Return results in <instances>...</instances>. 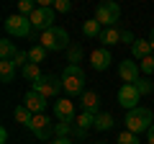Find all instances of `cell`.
Returning <instances> with one entry per match:
<instances>
[{
    "label": "cell",
    "instance_id": "cell-1",
    "mask_svg": "<svg viewBox=\"0 0 154 144\" xmlns=\"http://www.w3.org/2000/svg\"><path fill=\"white\" fill-rule=\"evenodd\" d=\"M123 124H126V131H131V134H136V136H139V134H144V131H149V129H152L154 113H152V108L139 105V108H134V111L126 113Z\"/></svg>",
    "mask_w": 154,
    "mask_h": 144
},
{
    "label": "cell",
    "instance_id": "cell-35",
    "mask_svg": "<svg viewBox=\"0 0 154 144\" xmlns=\"http://www.w3.org/2000/svg\"><path fill=\"white\" fill-rule=\"evenodd\" d=\"M51 144H72V139H69V136H57Z\"/></svg>",
    "mask_w": 154,
    "mask_h": 144
},
{
    "label": "cell",
    "instance_id": "cell-17",
    "mask_svg": "<svg viewBox=\"0 0 154 144\" xmlns=\"http://www.w3.org/2000/svg\"><path fill=\"white\" fill-rule=\"evenodd\" d=\"M21 75H23V80H28V83H36L38 77H44V75H41V70H38V64H33V62H28L26 67H23L21 70Z\"/></svg>",
    "mask_w": 154,
    "mask_h": 144
},
{
    "label": "cell",
    "instance_id": "cell-2",
    "mask_svg": "<svg viewBox=\"0 0 154 144\" xmlns=\"http://www.w3.org/2000/svg\"><path fill=\"white\" fill-rule=\"evenodd\" d=\"M62 85H64V93L82 95L85 93V70L80 64H67L62 70Z\"/></svg>",
    "mask_w": 154,
    "mask_h": 144
},
{
    "label": "cell",
    "instance_id": "cell-29",
    "mask_svg": "<svg viewBox=\"0 0 154 144\" xmlns=\"http://www.w3.org/2000/svg\"><path fill=\"white\" fill-rule=\"evenodd\" d=\"M116 144H139V136H136V134H131V131H118Z\"/></svg>",
    "mask_w": 154,
    "mask_h": 144
},
{
    "label": "cell",
    "instance_id": "cell-32",
    "mask_svg": "<svg viewBox=\"0 0 154 144\" xmlns=\"http://www.w3.org/2000/svg\"><path fill=\"white\" fill-rule=\"evenodd\" d=\"M13 64L23 70V67L28 64V52H18V54H16V59H13Z\"/></svg>",
    "mask_w": 154,
    "mask_h": 144
},
{
    "label": "cell",
    "instance_id": "cell-26",
    "mask_svg": "<svg viewBox=\"0 0 154 144\" xmlns=\"http://www.w3.org/2000/svg\"><path fill=\"white\" fill-rule=\"evenodd\" d=\"M80 59H82V46L72 44L69 49H67V62H69V64H80Z\"/></svg>",
    "mask_w": 154,
    "mask_h": 144
},
{
    "label": "cell",
    "instance_id": "cell-25",
    "mask_svg": "<svg viewBox=\"0 0 154 144\" xmlns=\"http://www.w3.org/2000/svg\"><path fill=\"white\" fill-rule=\"evenodd\" d=\"M72 131H75V124H69V121H57L54 124L57 136H72Z\"/></svg>",
    "mask_w": 154,
    "mask_h": 144
},
{
    "label": "cell",
    "instance_id": "cell-11",
    "mask_svg": "<svg viewBox=\"0 0 154 144\" xmlns=\"http://www.w3.org/2000/svg\"><path fill=\"white\" fill-rule=\"evenodd\" d=\"M118 75H121V80L126 85H136L139 83V62H134V59L118 62Z\"/></svg>",
    "mask_w": 154,
    "mask_h": 144
},
{
    "label": "cell",
    "instance_id": "cell-16",
    "mask_svg": "<svg viewBox=\"0 0 154 144\" xmlns=\"http://www.w3.org/2000/svg\"><path fill=\"white\" fill-rule=\"evenodd\" d=\"M18 52L21 49H16V44L11 39H0V62H13Z\"/></svg>",
    "mask_w": 154,
    "mask_h": 144
},
{
    "label": "cell",
    "instance_id": "cell-30",
    "mask_svg": "<svg viewBox=\"0 0 154 144\" xmlns=\"http://www.w3.org/2000/svg\"><path fill=\"white\" fill-rule=\"evenodd\" d=\"M139 67H141L144 77H146V75H152V72H154V54H149L146 59H141V62H139Z\"/></svg>",
    "mask_w": 154,
    "mask_h": 144
},
{
    "label": "cell",
    "instance_id": "cell-37",
    "mask_svg": "<svg viewBox=\"0 0 154 144\" xmlns=\"http://www.w3.org/2000/svg\"><path fill=\"white\" fill-rule=\"evenodd\" d=\"M0 142H3V144L8 142V129H0Z\"/></svg>",
    "mask_w": 154,
    "mask_h": 144
},
{
    "label": "cell",
    "instance_id": "cell-34",
    "mask_svg": "<svg viewBox=\"0 0 154 144\" xmlns=\"http://www.w3.org/2000/svg\"><path fill=\"white\" fill-rule=\"evenodd\" d=\"M72 136H75V139H85V136H88V129H80V126L75 124V131H72Z\"/></svg>",
    "mask_w": 154,
    "mask_h": 144
},
{
    "label": "cell",
    "instance_id": "cell-23",
    "mask_svg": "<svg viewBox=\"0 0 154 144\" xmlns=\"http://www.w3.org/2000/svg\"><path fill=\"white\" fill-rule=\"evenodd\" d=\"M13 116H16V121H18V124H23V126H28V124L33 121V113L28 111L26 105H18L16 111H13Z\"/></svg>",
    "mask_w": 154,
    "mask_h": 144
},
{
    "label": "cell",
    "instance_id": "cell-15",
    "mask_svg": "<svg viewBox=\"0 0 154 144\" xmlns=\"http://www.w3.org/2000/svg\"><path fill=\"white\" fill-rule=\"evenodd\" d=\"M131 52H134V57H136L139 62L146 59L149 54H154V49H152V44H149V39H136V41H134V46H131Z\"/></svg>",
    "mask_w": 154,
    "mask_h": 144
},
{
    "label": "cell",
    "instance_id": "cell-9",
    "mask_svg": "<svg viewBox=\"0 0 154 144\" xmlns=\"http://www.w3.org/2000/svg\"><path fill=\"white\" fill-rule=\"evenodd\" d=\"M28 129L36 134V139H49L51 134H54V121H51L46 113H38V116H33V121L28 124Z\"/></svg>",
    "mask_w": 154,
    "mask_h": 144
},
{
    "label": "cell",
    "instance_id": "cell-4",
    "mask_svg": "<svg viewBox=\"0 0 154 144\" xmlns=\"http://www.w3.org/2000/svg\"><path fill=\"white\" fill-rule=\"evenodd\" d=\"M95 18H98V23H100V26L113 28L116 23H118V18H121V5H118L116 0H103V3H98Z\"/></svg>",
    "mask_w": 154,
    "mask_h": 144
},
{
    "label": "cell",
    "instance_id": "cell-39",
    "mask_svg": "<svg viewBox=\"0 0 154 144\" xmlns=\"http://www.w3.org/2000/svg\"><path fill=\"white\" fill-rule=\"evenodd\" d=\"M98 144H108V142H98Z\"/></svg>",
    "mask_w": 154,
    "mask_h": 144
},
{
    "label": "cell",
    "instance_id": "cell-7",
    "mask_svg": "<svg viewBox=\"0 0 154 144\" xmlns=\"http://www.w3.org/2000/svg\"><path fill=\"white\" fill-rule=\"evenodd\" d=\"M54 8H41L38 5L36 11L31 13V16H28V21H31V26L36 28V31H49V28H54Z\"/></svg>",
    "mask_w": 154,
    "mask_h": 144
},
{
    "label": "cell",
    "instance_id": "cell-33",
    "mask_svg": "<svg viewBox=\"0 0 154 144\" xmlns=\"http://www.w3.org/2000/svg\"><path fill=\"white\" fill-rule=\"evenodd\" d=\"M121 41H123V44H131V46H134V41H136V36H134L131 31H121Z\"/></svg>",
    "mask_w": 154,
    "mask_h": 144
},
{
    "label": "cell",
    "instance_id": "cell-38",
    "mask_svg": "<svg viewBox=\"0 0 154 144\" xmlns=\"http://www.w3.org/2000/svg\"><path fill=\"white\" fill-rule=\"evenodd\" d=\"M149 44H152V49H154V28L149 31Z\"/></svg>",
    "mask_w": 154,
    "mask_h": 144
},
{
    "label": "cell",
    "instance_id": "cell-27",
    "mask_svg": "<svg viewBox=\"0 0 154 144\" xmlns=\"http://www.w3.org/2000/svg\"><path fill=\"white\" fill-rule=\"evenodd\" d=\"M136 90L141 95H149V93H154V83L149 77H139V83H136Z\"/></svg>",
    "mask_w": 154,
    "mask_h": 144
},
{
    "label": "cell",
    "instance_id": "cell-20",
    "mask_svg": "<svg viewBox=\"0 0 154 144\" xmlns=\"http://www.w3.org/2000/svg\"><path fill=\"white\" fill-rule=\"evenodd\" d=\"M93 129H98V131H110V129H113V116H110V113H98Z\"/></svg>",
    "mask_w": 154,
    "mask_h": 144
},
{
    "label": "cell",
    "instance_id": "cell-36",
    "mask_svg": "<svg viewBox=\"0 0 154 144\" xmlns=\"http://www.w3.org/2000/svg\"><path fill=\"white\" fill-rule=\"evenodd\" d=\"M146 144H154V124H152V129L146 131Z\"/></svg>",
    "mask_w": 154,
    "mask_h": 144
},
{
    "label": "cell",
    "instance_id": "cell-28",
    "mask_svg": "<svg viewBox=\"0 0 154 144\" xmlns=\"http://www.w3.org/2000/svg\"><path fill=\"white\" fill-rule=\"evenodd\" d=\"M36 8H38V5L33 3V0H21V3H18V13H21V16H26V18L31 16Z\"/></svg>",
    "mask_w": 154,
    "mask_h": 144
},
{
    "label": "cell",
    "instance_id": "cell-6",
    "mask_svg": "<svg viewBox=\"0 0 154 144\" xmlns=\"http://www.w3.org/2000/svg\"><path fill=\"white\" fill-rule=\"evenodd\" d=\"M31 21H28L26 16H21V13H13V16L5 18V33L8 36H16V39H21V36H28L31 33Z\"/></svg>",
    "mask_w": 154,
    "mask_h": 144
},
{
    "label": "cell",
    "instance_id": "cell-24",
    "mask_svg": "<svg viewBox=\"0 0 154 144\" xmlns=\"http://www.w3.org/2000/svg\"><path fill=\"white\" fill-rule=\"evenodd\" d=\"M95 116H98V113L82 111L80 116H77V126H80V129H93V126H95Z\"/></svg>",
    "mask_w": 154,
    "mask_h": 144
},
{
    "label": "cell",
    "instance_id": "cell-14",
    "mask_svg": "<svg viewBox=\"0 0 154 144\" xmlns=\"http://www.w3.org/2000/svg\"><path fill=\"white\" fill-rule=\"evenodd\" d=\"M80 103H82V108H85V111H90V113H98L100 95L95 93V90H85V93L80 95Z\"/></svg>",
    "mask_w": 154,
    "mask_h": 144
},
{
    "label": "cell",
    "instance_id": "cell-19",
    "mask_svg": "<svg viewBox=\"0 0 154 144\" xmlns=\"http://www.w3.org/2000/svg\"><path fill=\"white\" fill-rule=\"evenodd\" d=\"M16 70H18V67L13 64V62H0V80H3V83H13Z\"/></svg>",
    "mask_w": 154,
    "mask_h": 144
},
{
    "label": "cell",
    "instance_id": "cell-31",
    "mask_svg": "<svg viewBox=\"0 0 154 144\" xmlns=\"http://www.w3.org/2000/svg\"><path fill=\"white\" fill-rule=\"evenodd\" d=\"M51 8H54L57 13H69L72 11V3H69V0H51Z\"/></svg>",
    "mask_w": 154,
    "mask_h": 144
},
{
    "label": "cell",
    "instance_id": "cell-18",
    "mask_svg": "<svg viewBox=\"0 0 154 144\" xmlns=\"http://www.w3.org/2000/svg\"><path fill=\"white\" fill-rule=\"evenodd\" d=\"M82 33L88 36V39H93V36H98V39H100V33H103V28H100L98 18H90V21H85V23H82Z\"/></svg>",
    "mask_w": 154,
    "mask_h": 144
},
{
    "label": "cell",
    "instance_id": "cell-5",
    "mask_svg": "<svg viewBox=\"0 0 154 144\" xmlns=\"http://www.w3.org/2000/svg\"><path fill=\"white\" fill-rule=\"evenodd\" d=\"M31 90H36L38 95H44V98L49 100V98H57V95L64 90V85H62V77H57V75H44V77H38L36 83L31 85Z\"/></svg>",
    "mask_w": 154,
    "mask_h": 144
},
{
    "label": "cell",
    "instance_id": "cell-13",
    "mask_svg": "<svg viewBox=\"0 0 154 144\" xmlns=\"http://www.w3.org/2000/svg\"><path fill=\"white\" fill-rule=\"evenodd\" d=\"M110 62H113V57H110V52L105 49V46H103V49H95V52H93V57H90V64H93V70H95V72L108 70Z\"/></svg>",
    "mask_w": 154,
    "mask_h": 144
},
{
    "label": "cell",
    "instance_id": "cell-10",
    "mask_svg": "<svg viewBox=\"0 0 154 144\" xmlns=\"http://www.w3.org/2000/svg\"><path fill=\"white\" fill-rule=\"evenodd\" d=\"M54 118L57 121H69V124H77V116H75V103L69 98H57L54 103Z\"/></svg>",
    "mask_w": 154,
    "mask_h": 144
},
{
    "label": "cell",
    "instance_id": "cell-8",
    "mask_svg": "<svg viewBox=\"0 0 154 144\" xmlns=\"http://www.w3.org/2000/svg\"><path fill=\"white\" fill-rule=\"evenodd\" d=\"M139 98H141V93L136 90V85H126L123 83L121 88H118V105H123L126 111L139 108Z\"/></svg>",
    "mask_w": 154,
    "mask_h": 144
},
{
    "label": "cell",
    "instance_id": "cell-21",
    "mask_svg": "<svg viewBox=\"0 0 154 144\" xmlns=\"http://www.w3.org/2000/svg\"><path fill=\"white\" fill-rule=\"evenodd\" d=\"M98 41H103L105 46L118 44V41H121V31H116V28H103V33H100V39H98Z\"/></svg>",
    "mask_w": 154,
    "mask_h": 144
},
{
    "label": "cell",
    "instance_id": "cell-12",
    "mask_svg": "<svg viewBox=\"0 0 154 144\" xmlns=\"http://www.w3.org/2000/svg\"><path fill=\"white\" fill-rule=\"evenodd\" d=\"M23 105H26L33 116H38V113L46 111V98H44V95H38L36 90H28L26 98H23Z\"/></svg>",
    "mask_w": 154,
    "mask_h": 144
},
{
    "label": "cell",
    "instance_id": "cell-3",
    "mask_svg": "<svg viewBox=\"0 0 154 144\" xmlns=\"http://www.w3.org/2000/svg\"><path fill=\"white\" fill-rule=\"evenodd\" d=\"M38 44L44 46L46 52H67V49L72 46V44H69V33H67L64 28H59V26L44 31L41 36H38Z\"/></svg>",
    "mask_w": 154,
    "mask_h": 144
},
{
    "label": "cell",
    "instance_id": "cell-22",
    "mask_svg": "<svg viewBox=\"0 0 154 144\" xmlns=\"http://www.w3.org/2000/svg\"><path fill=\"white\" fill-rule=\"evenodd\" d=\"M44 57H46V49L41 44H33L31 49H28V62H33V64H41Z\"/></svg>",
    "mask_w": 154,
    "mask_h": 144
}]
</instances>
